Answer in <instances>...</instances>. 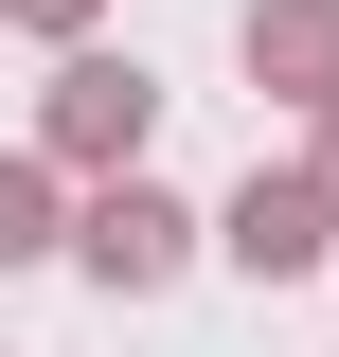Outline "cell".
<instances>
[{"mask_svg":"<svg viewBox=\"0 0 339 357\" xmlns=\"http://www.w3.org/2000/svg\"><path fill=\"white\" fill-rule=\"evenodd\" d=\"M54 250H72L89 286H107V304H161L179 268H197V197H161V178H89Z\"/></svg>","mask_w":339,"mask_h":357,"instance_id":"2","label":"cell"},{"mask_svg":"<svg viewBox=\"0 0 339 357\" xmlns=\"http://www.w3.org/2000/svg\"><path fill=\"white\" fill-rule=\"evenodd\" d=\"M232 54H250L268 107H339V0H250V18H232Z\"/></svg>","mask_w":339,"mask_h":357,"instance_id":"4","label":"cell"},{"mask_svg":"<svg viewBox=\"0 0 339 357\" xmlns=\"http://www.w3.org/2000/svg\"><path fill=\"white\" fill-rule=\"evenodd\" d=\"M54 232H72V178H54V161H18V143H0V268H36Z\"/></svg>","mask_w":339,"mask_h":357,"instance_id":"5","label":"cell"},{"mask_svg":"<svg viewBox=\"0 0 339 357\" xmlns=\"http://www.w3.org/2000/svg\"><path fill=\"white\" fill-rule=\"evenodd\" d=\"M143 143H161V72L107 54V36H72L54 89H36V143H18V161H54V178L89 197V178H143Z\"/></svg>","mask_w":339,"mask_h":357,"instance_id":"1","label":"cell"},{"mask_svg":"<svg viewBox=\"0 0 339 357\" xmlns=\"http://www.w3.org/2000/svg\"><path fill=\"white\" fill-rule=\"evenodd\" d=\"M0 18H18V36H54V54H72L89 18H107V0H0Z\"/></svg>","mask_w":339,"mask_h":357,"instance_id":"6","label":"cell"},{"mask_svg":"<svg viewBox=\"0 0 339 357\" xmlns=\"http://www.w3.org/2000/svg\"><path fill=\"white\" fill-rule=\"evenodd\" d=\"M197 250H232L250 286H303V268L339 250V215H322V178H303V161H250V178L197 215Z\"/></svg>","mask_w":339,"mask_h":357,"instance_id":"3","label":"cell"},{"mask_svg":"<svg viewBox=\"0 0 339 357\" xmlns=\"http://www.w3.org/2000/svg\"><path fill=\"white\" fill-rule=\"evenodd\" d=\"M303 178H322V215H339V107H322V161H303Z\"/></svg>","mask_w":339,"mask_h":357,"instance_id":"7","label":"cell"}]
</instances>
